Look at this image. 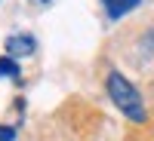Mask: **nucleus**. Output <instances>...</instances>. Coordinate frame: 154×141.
<instances>
[{
	"label": "nucleus",
	"mask_w": 154,
	"mask_h": 141,
	"mask_svg": "<svg viewBox=\"0 0 154 141\" xmlns=\"http://www.w3.org/2000/svg\"><path fill=\"white\" fill-rule=\"evenodd\" d=\"M108 95H111V101L117 104V110L123 113L126 120H133V123H145V120H148V110H145V104H142L139 89L126 80L120 71H111V74H108Z\"/></svg>",
	"instance_id": "nucleus-1"
},
{
	"label": "nucleus",
	"mask_w": 154,
	"mask_h": 141,
	"mask_svg": "<svg viewBox=\"0 0 154 141\" xmlns=\"http://www.w3.org/2000/svg\"><path fill=\"white\" fill-rule=\"evenodd\" d=\"M34 52H37V40H34L31 34H12V37H6V55H12V58H28Z\"/></svg>",
	"instance_id": "nucleus-2"
},
{
	"label": "nucleus",
	"mask_w": 154,
	"mask_h": 141,
	"mask_svg": "<svg viewBox=\"0 0 154 141\" xmlns=\"http://www.w3.org/2000/svg\"><path fill=\"white\" fill-rule=\"evenodd\" d=\"M142 0H102V6H105V12L111 19H123L126 12H133Z\"/></svg>",
	"instance_id": "nucleus-3"
},
{
	"label": "nucleus",
	"mask_w": 154,
	"mask_h": 141,
	"mask_svg": "<svg viewBox=\"0 0 154 141\" xmlns=\"http://www.w3.org/2000/svg\"><path fill=\"white\" fill-rule=\"evenodd\" d=\"M0 77H12V80H19V77H22V71H19V65H16V58H12V55H3V58H0Z\"/></svg>",
	"instance_id": "nucleus-4"
},
{
	"label": "nucleus",
	"mask_w": 154,
	"mask_h": 141,
	"mask_svg": "<svg viewBox=\"0 0 154 141\" xmlns=\"http://www.w3.org/2000/svg\"><path fill=\"white\" fill-rule=\"evenodd\" d=\"M0 141H16V129L12 126H0Z\"/></svg>",
	"instance_id": "nucleus-5"
},
{
	"label": "nucleus",
	"mask_w": 154,
	"mask_h": 141,
	"mask_svg": "<svg viewBox=\"0 0 154 141\" xmlns=\"http://www.w3.org/2000/svg\"><path fill=\"white\" fill-rule=\"evenodd\" d=\"M37 3H49V0H37Z\"/></svg>",
	"instance_id": "nucleus-6"
}]
</instances>
